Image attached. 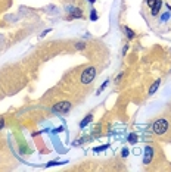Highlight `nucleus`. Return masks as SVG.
<instances>
[{
	"mask_svg": "<svg viewBox=\"0 0 171 172\" xmlns=\"http://www.w3.org/2000/svg\"><path fill=\"white\" fill-rule=\"evenodd\" d=\"M154 159V149L151 146H146L145 147V155H143V163L145 165H149Z\"/></svg>",
	"mask_w": 171,
	"mask_h": 172,
	"instance_id": "obj_4",
	"label": "nucleus"
},
{
	"mask_svg": "<svg viewBox=\"0 0 171 172\" xmlns=\"http://www.w3.org/2000/svg\"><path fill=\"white\" fill-rule=\"evenodd\" d=\"M161 4H162V0H156L154 3V6H152V10H151V13L156 16L158 13H159V9H161Z\"/></svg>",
	"mask_w": 171,
	"mask_h": 172,
	"instance_id": "obj_6",
	"label": "nucleus"
},
{
	"mask_svg": "<svg viewBox=\"0 0 171 172\" xmlns=\"http://www.w3.org/2000/svg\"><path fill=\"white\" fill-rule=\"evenodd\" d=\"M94 77H96V68L94 66H88L81 74V83L83 84H90L94 80Z\"/></svg>",
	"mask_w": 171,
	"mask_h": 172,
	"instance_id": "obj_3",
	"label": "nucleus"
},
{
	"mask_svg": "<svg viewBox=\"0 0 171 172\" xmlns=\"http://www.w3.org/2000/svg\"><path fill=\"white\" fill-rule=\"evenodd\" d=\"M59 163H61V162H49L46 166H53V165H59Z\"/></svg>",
	"mask_w": 171,
	"mask_h": 172,
	"instance_id": "obj_17",
	"label": "nucleus"
},
{
	"mask_svg": "<svg viewBox=\"0 0 171 172\" xmlns=\"http://www.w3.org/2000/svg\"><path fill=\"white\" fill-rule=\"evenodd\" d=\"M159 84H161V80H156V81H155L154 84L151 86V88H149V91H148V93H149V96H152V94H155V91L158 90V87H159Z\"/></svg>",
	"mask_w": 171,
	"mask_h": 172,
	"instance_id": "obj_8",
	"label": "nucleus"
},
{
	"mask_svg": "<svg viewBox=\"0 0 171 172\" xmlns=\"http://www.w3.org/2000/svg\"><path fill=\"white\" fill-rule=\"evenodd\" d=\"M69 110H71V102H59V103H56L53 107H52V112L53 113H58V115H65V113H68Z\"/></svg>",
	"mask_w": 171,
	"mask_h": 172,
	"instance_id": "obj_2",
	"label": "nucleus"
},
{
	"mask_svg": "<svg viewBox=\"0 0 171 172\" xmlns=\"http://www.w3.org/2000/svg\"><path fill=\"white\" fill-rule=\"evenodd\" d=\"M127 140H128V143L134 144V143L137 141V136L136 134H128V138H127Z\"/></svg>",
	"mask_w": 171,
	"mask_h": 172,
	"instance_id": "obj_10",
	"label": "nucleus"
},
{
	"mask_svg": "<svg viewBox=\"0 0 171 172\" xmlns=\"http://www.w3.org/2000/svg\"><path fill=\"white\" fill-rule=\"evenodd\" d=\"M90 19H92V21H98V12H96V9H92V12H90Z\"/></svg>",
	"mask_w": 171,
	"mask_h": 172,
	"instance_id": "obj_11",
	"label": "nucleus"
},
{
	"mask_svg": "<svg viewBox=\"0 0 171 172\" xmlns=\"http://www.w3.org/2000/svg\"><path fill=\"white\" fill-rule=\"evenodd\" d=\"M4 128V119H0V131Z\"/></svg>",
	"mask_w": 171,
	"mask_h": 172,
	"instance_id": "obj_18",
	"label": "nucleus"
},
{
	"mask_svg": "<svg viewBox=\"0 0 171 172\" xmlns=\"http://www.w3.org/2000/svg\"><path fill=\"white\" fill-rule=\"evenodd\" d=\"M88 1H90V3H94V1H96V0H88Z\"/></svg>",
	"mask_w": 171,
	"mask_h": 172,
	"instance_id": "obj_20",
	"label": "nucleus"
},
{
	"mask_svg": "<svg viewBox=\"0 0 171 172\" xmlns=\"http://www.w3.org/2000/svg\"><path fill=\"white\" fill-rule=\"evenodd\" d=\"M128 156V150L127 149H122V157H127Z\"/></svg>",
	"mask_w": 171,
	"mask_h": 172,
	"instance_id": "obj_16",
	"label": "nucleus"
},
{
	"mask_svg": "<svg viewBox=\"0 0 171 172\" xmlns=\"http://www.w3.org/2000/svg\"><path fill=\"white\" fill-rule=\"evenodd\" d=\"M124 30H125V33H127V37L131 40V38H134V33H133V30L131 28H128V27H124Z\"/></svg>",
	"mask_w": 171,
	"mask_h": 172,
	"instance_id": "obj_9",
	"label": "nucleus"
},
{
	"mask_svg": "<svg viewBox=\"0 0 171 172\" xmlns=\"http://www.w3.org/2000/svg\"><path fill=\"white\" fill-rule=\"evenodd\" d=\"M168 127H170L168 121L165 119V118H161V119H156L152 124V131H154L156 136H164L168 131Z\"/></svg>",
	"mask_w": 171,
	"mask_h": 172,
	"instance_id": "obj_1",
	"label": "nucleus"
},
{
	"mask_svg": "<svg viewBox=\"0 0 171 172\" xmlns=\"http://www.w3.org/2000/svg\"><path fill=\"white\" fill-rule=\"evenodd\" d=\"M69 18H81L83 16V13H81V10L78 9V7H69Z\"/></svg>",
	"mask_w": 171,
	"mask_h": 172,
	"instance_id": "obj_5",
	"label": "nucleus"
},
{
	"mask_svg": "<svg viewBox=\"0 0 171 172\" xmlns=\"http://www.w3.org/2000/svg\"><path fill=\"white\" fill-rule=\"evenodd\" d=\"M108 84H109V80H108V81H105V83H103L102 86H100V88L98 90V94H100V93H102V90H103V88H105L106 86H108Z\"/></svg>",
	"mask_w": 171,
	"mask_h": 172,
	"instance_id": "obj_14",
	"label": "nucleus"
},
{
	"mask_svg": "<svg viewBox=\"0 0 171 172\" xmlns=\"http://www.w3.org/2000/svg\"><path fill=\"white\" fill-rule=\"evenodd\" d=\"M92 121H93V115L90 113V115H87L84 119L80 122V128H86V127H87V125H88V124H90Z\"/></svg>",
	"mask_w": 171,
	"mask_h": 172,
	"instance_id": "obj_7",
	"label": "nucleus"
},
{
	"mask_svg": "<svg viewBox=\"0 0 171 172\" xmlns=\"http://www.w3.org/2000/svg\"><path fill=\"white\" fill-rule=\"evenodd\" d=\"M108 147H109V144H105V146H99V147H94L93 150H94V152H102V150L108 149Z\"/></svg>",
	"mask_w": 171,
	"mask_h": 172,
	"instance_id": "obj_12",
	"label": "nucleus"
},
{
	"mask_svg": "<svg viewBox=\"0 0 171 172\" xmlns=\"http://www.w3.org/2000/svg\"><path fill=\"white\" fill-rule=\"evenodd\" d=\"M84 47H86L84 43H78V44H77V49H78V50H81V49H84Z\"/></svg>",
	"mask_w": 171,
	"mask_h": 172,
	"instance_id": "obj_15",
	"label": "nucleus"
},
{
	"mask_svg": "<svg viewBox=\"0 0 171 172\" xmlns=\"http://www.w3.org/2000/svg\"><path fill=\"white\" fill-rule=\"evenodd\" d=\"M168 18H171V15L168 13V12H165V13L161 16V21H162V22H167V19H168Z\"/></svg>",
	"mask_w": 171,
	"mask_h": 172,
	"instance_id": "obj_13",
	"label": "nucleus"
},
{
	"mask_svg": "<svg viewBox=\"0 0 171 172\" xmlns=\"http://www.w3.org/2000/svg\"><path fill=\"white\" fill-rule=\"evenodd\" d=\"M121 78H122V74H120V75L117 77V80H115V81H117V83H120V81H121Z\"/></svg>",
	"mask_w": 171,
	"mask_h": 172,
	"instance_id": "obj_19",
	"label": "nucleus"
}]
</instances>
